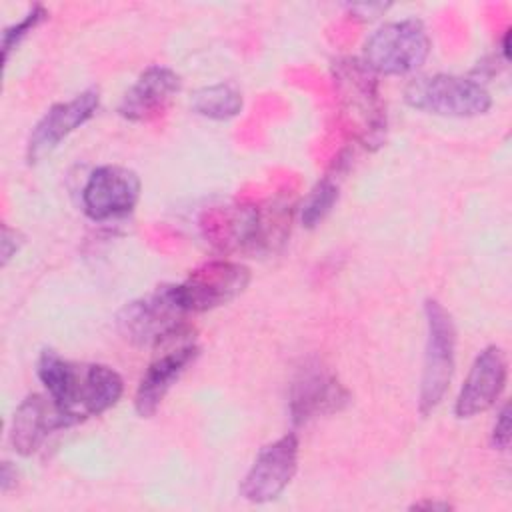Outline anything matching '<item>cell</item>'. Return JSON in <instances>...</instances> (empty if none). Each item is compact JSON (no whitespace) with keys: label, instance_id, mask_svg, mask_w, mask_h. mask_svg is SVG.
I'll return each mask as SVG.
<instances>
[{"label":"cell","instance_id":"obj_1","mask_svg":"<svg viewBox=\"0 0 512 512\" xmlns=\"http://www.w3.org/2000/svg\"><path fill=\"white\" fill-rule=\"evenodd\" d=\"M36 372L46 394L74 424L110 410L124 392V380L114 368L106 364L70 362L54 350L40 354Z\"/></svg>","mask_w":512,"mask_h":512},{"label":"cell","instance_id":"obj_2","mask_svg":"<svg viewBox=\"0 0 512 512\" xmlns=\"http://www.w3.org/2000/svg\"><path fill=\"white\" fill-rule=\"evenodd\" d=\"M334 84L350 132L366 150H378L386 142L388 118L376 74L362 58H340L334 62Z\"/></svg>","mask_w":512,"mask_h":512},{"label":"cell","instance_id":"obj_3","mask_svg":"<svg viewBox=\"0 0 512 512\" xmlns=\"http://www.w3.org/2000/svg\"><path fill=\"white\" fill-rule=\"evenodd\" d=\"M186 316L188 312L176 300L174 286L166 284L124 304L116 314V328L130 344L156 348L190 336Z\"/></svg>","mask_w":512,"mask_h":512},{"label":"cell","instance_id":"obj_4","mask_svg":"<svg viewBox=\"0 0 512 512\" xmlns=\"http://www.w3.org/2000/svg\"><path fill=\"white\" fill-rule=\"evenodd\" d=\"M432 42L418 18L386 22L364 42L362 62L378 76H404L416 72L430 56Z\"/></svg>","mask_w":512,"mask_h":512},{"label":"cell","instance_id":"obj_5","mask_svg":"<svg viewBox=\"0 0 512 512\" xmlns=\"http://www.w3.org/2000/svg\"><path fill=\"white\" fill-rule=\"evenodd\" d=\"M404 100L414 110L450 118H474L492 106V96L480 82L456 74L414 78L404 90Z\"/></svg>","mask_w":512,"mask_h":512},{"label":"cell","instance_id":"obj_6","mask_svg":"<svg viewBox=\"0 0 512 512\" xmlns=\"http://www.w3.org/2000/svg\"><path fill=\"white\" fill-rule=\"evenodd\" d=\"M426 348L420 378V414H430L446 396L456 364V328L450 312L434 298L424 304Z\"/></svg>","mask_w":512,"mask_h":512},{"label":"cell","instance_id":"obj_7","mask_svg":"<svg viewBox=\"0 0 512 512\" xmlns=\"http://www.w3.org/2000/svg\"><path fill=\"white\" fill-rule=\"evenodd\" d=\"M250 284V270L232 260H210L174 286L176 300L188 314L208 312L238 298Z\"/></svg>","mask_w":512,"mask_h":512},{"label":"cell","instance_id":"obj_8","mask_svg":"<svg viewBox=\"0 0 512 512\" xmlns=\"http://www.w3.org/2000/svg\"><path fill=\"white\" fill-rule=\"evenodd\" d=\"M298 436L284 434L266 444L240 482V496L254 504L276 500L298 470Z\"/></svg>","mask_w":512,"mask_h":512},{"label":"cell","instance_id":"obj_9","mask_svg":"<svg viewBox=\"0 0 512 512\" xmlns=\"http://www.w3.org/2000/svg\"><path fill=\"white\" fill-rule=\"evenodd\" d=\"M140 178L124 166H98L82 188L84 214L94 222L126 216L140 200Z\"/></svg>","mask_w":512,"mask_h":512},{"label":"cell","instance_id":"obj_10","mask_svg":"<svg viewBox=\"0 0 512 512\" xmlns=\"http://www.w3.org/2000/svg\"><path fill=\"white\" fill-rule=\"evenodd\" d=\"M100 94L96 88H88L76 94L72 100L50 106L44 116L32 128L26 142V160L36 164L44 160L58 144L74 130L84 126L98 110Z\"/></svg>","mask_w":512,"mask_h":512},{"label":"cell","instance_id":"obj_11","mask_svg":"<svg viewBox=\"0 0 512 512\" xmlns=\"http://www.w3.org/2000/svg\"><path fill=\"white\" fill-rule=\"evenodd\" d=\"M508 376L506 354L498 346H486L474 358L454 402L456 418H474L496 404Z\"/></svg>","mask_w":512,"mask_h":512},{"label":"cell","instance_id":"obj_12","mask_svg":"<svg viewBox=\"0 0 512 512\" xmlns=\"http://www.w3.org/2000/svg\"><path fill=\"white\" fill-rule=\"evenodd\" d=\"M350 400L348 390L324 366L308 364L300 370L290 388V418L292 422L306 424L318 416L342 410Z\"/></svg>","mask_w":512,"mask_h":512},{"label":"cell","instance_id":"obj_13","mask_svg":"<svg viewBox=\"0 0 512 512\" xmlns=\"http://www.w3.org/2000/svg\"><path fill=\"white\" fill-rule=\"evenodd\" d=\"M74 422L48 394H28L16 408L10 424V444L20 456H32L46 438Z\"/></svg>","mask_w":512,"mask_h":512},{"label":"cell","instance_id":"obj_14","mask_svg":"<svg viewBox=\"0 0 512 512\" xmlns=\"http://www.w3.org/2000/svg\"><path fill=\"white\" fill-rule=\"evenodd\" d=\"M182 80L168 66H148L126 90L118 104V114L130 122H150L164 114L172 98L180 92Z\"/></svg>","mask_w":512,"mask_h":512},{"label":"cell","instance_id":"obj_15","mask_svg":"<svg viewBox=\"0 0 512 512\" xmlns=\"http://www.w3.org/2000/svg\"><path fill=\"white\" fill-rule=\"evenodd\" d=\"M196 356L198 346L192 338H188L150 362L134 394V408L140 418H150L158 410L168 390L178 382V378L196 360Z\"/></svg>","mask_w":512,"mask_h":512},{"label":"cell","instance_id":"obj_16","mask_svg":"<svg viewBox=\"0 0 512 512\" xmlns=\"http://www.w3.org/2000/svg\"><path fill=\"white\" fill-rule=\"evenodd\" d=\"M190 106L196 114L210 120H230L240 114L244 100L236 86L228 82L204 86L192 94Z\"/></svg>","mask_w":512,"mask_h":512},{"label":"cell","instance_id":"obj_17","mask_svg":"<svg viewBox=\"0 0 512 512\" xmlns=\"http://www.w3.org/2000/svg\"><path fill=\"white\" fill-rule=\"evenodd\" d=\"M338 200V180L332 174H326L322 180L314 184L310 194L306 196L300 216L306 228H316L334 208Z\"/></svg>","mask_w":512,"mask_h":512},{"label":"cell","instance_id":"obj_18","mask_svg":"<svg viewBox=\"0 0 512 512\" xmlns=\"http://www.w3.org/2000/svg\"><path fill=\"white\" fill-rule=\"evenodd\" d=\"M46 18H48V12H46L42 6H34V8L28 10V14H26L20 22H16V24H12V26H8V28L4 30V34H2L4 62H8L10 52H12L14 48H18V44H20L36 26H40Z\"/></svg>","mask_w":512,"mask_h":512},{"label":"cell","instance_id":"obj_19","mask_svg":"<svg viewBox=\"0 0 512 512\" xmlns=\"http://www.w3.org/2000/svg\"><path fill=\"white\" fill-rule=\"evenodd\" d=\"M490 444L496 450H506L510 446V404H504L500 408L490 432Z\"/></svg>","mask_w":512,"mask_h":512},{"label":"cell","instance_id":"obj_20","mask_svg":"<svg viewBox=\"0 0 512 512\" xmlns=\"http://www.w3.org/2000/svg\"><path fill=\"white\" fill-rule=\"evenodd\" d=\"M24 238L18 230H12L8 226L2 228V266L10 262V258L20 250Z\"/></svg>","mask_w":512,"mask_h":512},{"label":"cell","instance_id":"obj_21","mask_svg":"<svg viewBox=\"0 0 512 512\" xmlns=\"http://www.w3.org/2000/svg\"><path fill=\"white\" fill-rule=\"evenodd\" d=\"M18 478V472H16V466H12V462L4 460L2 462V472H0V490L2 494H6L12 486H16V480Z\"/></svg>","mask_w":512,"mask_h":512},{"label":"cell","instance_id":"obj_22","mask_svg":"<svg viewBox=\"0 0 512 512\" xmlns=\"http://www.w3.org/2000/svg\"><path fill=\"white\" fill-rule=\"evenodd\" d=\"M410 508H412V510H422V508H426V510H450L452 506H450L448 502H432V500H422V502H416V504H412Z\"/></svg>","mask_w":512,"mask_h":512},{"label":"cell","instance_id":"obj_23","mask_svg":"<svg viewBox=\"0 0 512 512\" xmlns=\"http://www.w3.org/2000/svg\"><path fill=\"white\" fill-rule=\"evenodd\" d=\"M508 36H510V32H506V34H504V40H502V54H504V60H508V56H510V48H508Z\"/></svg>","mask_w":512,"mask_h":512}]
</instances>
